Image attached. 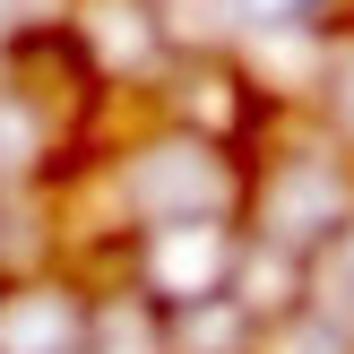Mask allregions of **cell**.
Here are the masks:
<instances>
[{"label": "cell", "mask_w": 354, "mask_h": 354, "mask_svg": "<svg viewBox=\"0 0 354 354\" xmlns=\"http://www.w3.org/2000/svg\"><path fill=\"white\" fill-rule=\"evenodd\" d=\"M121 199H130L138 225H199V216H225V207L242 199V173H234L225 147L173 130V138L130 147V165H121Z\"/></svg>", "instance_id": "obj_1"}, {"label": "cell", "mask_w": 354, "mask_h": 354, "mask_svg": "<svg viewBox=\"0 0 354 354\" xmlns=\"http://www.w3.org/2000/svg\"><path fill=\"white\" fill-rule=\"evenodd\" d=\"M234 259H242V242L225 234V216L147 225V234H138V294H147L156 311H182V303H207V294H234Z\"/></svg>", "instance_id": "obj_2"}, {"label": "cell", "mask_w": 354, "mask_h": 354, "mask_svg": "<svg viewBox=\"0 0 354 354\" xmlns=\"http://www.w3.org/2000/svg\"><path fill=\"white\" fill-rule=\"evenodd\" d=\"M346 207H354V190H346L337 156H277L268 182H259V225H268V242L294 251V259H303L311 242L346 234Z\"/></svg>", "instance_id": "obj_3"}, {"label": "cell", "mask_w": 354, "mask_h": 354, "mask_svg": "<svg viewBox=\"0 0 354 354\" xmlns=\"http://www.w3.org/2000/svg\"><path fill=\"white\" fill-rule=\"evenodd\" d=\"M69 44L86 52V69L95 78H138V69L165 61V17H156V0H69Z\"/></svg>", "instance_id": "obj_4"}, {"label": "cell", "mask_w": 354, "mask_h": 354, "mask_svg": "<svg viewBox=\"0 0 354 354\" xmlns=\"http://www.w3.org/2000/svg\"><path fill=\"white\" fill-rule=\"evenodd\" d=\"M0 354H86V303L69 286H0Z\"/></svg>", "instance_id": "obj_5"}, {"label": "cell", "mask_w": 354, "mask_h": 354, "mask_svg": "<svg viewBox=\"0 0 354 354\" xmlns=\"http://www.w3.org/2000/svg\"><path fill=\"white\" fill-rule=\"evenodd\" d=\"M251 78H242L225 52H199V61H182V86H173V113H182L190 138H207V147H225V138H242V121H251Z\"/></svg>", "instance_id": "obj_6"}, {"label": "cell", "mask_w": 354, "mask_h": 354, "mask_svg": "<svg viewBox=\"0 0 354 354\" xmlns=\"http://www.w3.org/2000/svg\"><path fill=\"white\" fill-rule=\"evenodd\" d=\"M320 104H328V121L354 138V26L328 44V61H320Z\"/></svg>", "instance_id": "obj_7"}, {"label": "cell", "mask_w": 354, "mask_h": 354, "mask_svg": "<svg viewBox=\"0 0 354 354\" xmlns=\"http://www.w3.org/2000/svg\"><path fill=\"white\" fill-rule=\"evenodd\" d=\"M268 354H346V337H337L328 320H286V328L268 337Z\"/></svg>", "instance_id": "obj_8"}, {"label": "cell", "mask_w": 354, "mask_h": 354, "mask_svg": "<svg viewBox=\"0 0 354 354\" xmlns=\"http://www.w3.org/2000/svg\"><path fill=\"white\" fill-rule=\"evenodd\" d=\"M0 35H26V17H17V0H0Z\"/></svg>", "instance_id": "obj_9"}]
</instances>
